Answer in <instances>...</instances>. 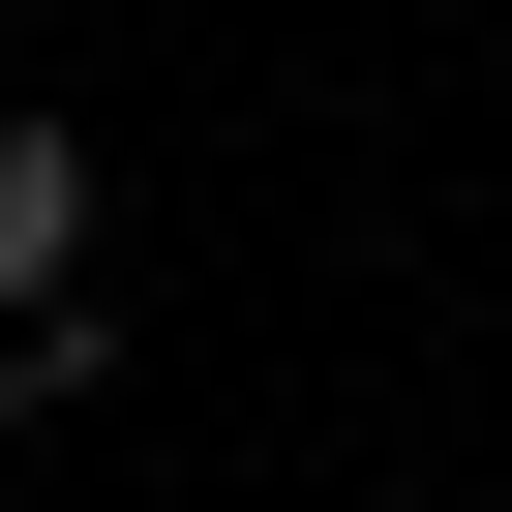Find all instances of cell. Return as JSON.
<instances>
[{
    "mask_svg": "<svg viewBox=\"0 0 512 512\" xmlns=\"http://www.w3.org/2000/svg\"><path fill=\"white\" fill-rule=\"evenodd\" d=\"M91 241H121V151H91L61 91H0V332H61V302H91Z\"/></svg>",
    "mask_w": 512,
    "mask_h": 512,
    "instance_id": "cell-1",
    "label": "cell"
}]
</instances>
